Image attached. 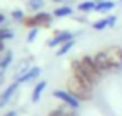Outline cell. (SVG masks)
I'll use <instances>...</instances> for the list:
<instances>
[{"label":"cell","instance_id":"obj_23","mask_svg":"<svg viewBox=\"0 0 122 116\" xmlns=\"http://www.w3.org/2000/svg\"><path fill=\"white\" fill-rule=\"evenodd\" d=\"M38 34H40V29H29V32H27V43H34Z\"/></svg>","mask_w":122,"mask_h":116},{"label":"cell","instance_id":"obj_32","mask_svg":"<svg viewBox=\"0 0 122 116\" xmlns=\"http://www.w3.org/2000/svg\"><path fill=\"white\" fill-rule=\"evenodd\" d=\"M0 57H2V54H0Z\"/></svg>","mask_w":122,"mask_h":116},{"label":"cell","instance_id":"obj_4","mask_svg":"<svg viewBox=\"0 0 122 116\" xmlns=\"http://www.w3.org/2000/svg\"><path fill=\"white\" fill-rule=\"evenodd\" d=\"M79 61H81V64H83V68L88 71V75H90V77L95 80L97 84L104 79V73L99 70V66H97L93 56H90V54H81V56H79Z\"/></svg>","mask_w":122,"mask_h":116},{"label":"cell","instance_id":"obj_30","mask_svg":"<svg viewBox=\"0 0 122 116\" xmlns=\"http://www.w3.org/2000/svg\"><path fill=\"white\" fill-rule=\"evenodd\" d=\"M118 59H120V64H122V46L118 48Z\"/></svg>","mask_w":122,"mask_h":116},{"label":"cell","instance_id":"obj_7","mask_svg":"<svg viewBox=\"0 0 122 116\" xmlns=\"http://www.w3.org/2000/svg\"><path fill=\"white\" fill-rule=\"evenodd\" d=\"M93 56V59H95L97 66H99V70L102 71L104 75L111 73V61H110V56H108L106 50H97L95 54H92Z\"/></svg>","mask_w":122,"mask_h":116},{"label":"cell","instance_id":"obj_17","mask_svg":"<svg viewBox=\"0 0 122 116\" xmlns=\"http://www.w3.org/2000/svg\"><path fill=\"white\" fill-rule=\"evenodd\" d=\"M30 61H32V57H29V59H23V61H20V64L16 66V70H15V79H18V77H22L25 71H29L30 70Z\"/></svg>","mask_w":122,"mask_h":116},{"label":"cell","instance_id":"obj_3","mask_svg":"<svg viewBox=\"0 0 122 116\" xmlns=\"http://www.w3.org/2000/svg\"><path fill=\"white\" fill-rule=\"evenodd\" d=\"M70 75H72V77H76V79L79 80L81 84H84L86 88H92V89H95L97 82L92 79L90 75H88V71L83 68V64H81L79 57H76V59L70 61Z\"/></svg>","mask_w":122,"mask_h":116},{"label":"cell","instance_id":"obj_31","mask_svg":"<svg viewBox=\"0 0 122 116\" xmlns=\"http://www.w3.org/2000/svg\"><path fill=\"white\" fill-rule=\"evenodd\" d=\"M118 2H120V4H122V0H118Z\"/></svg>","mask_w":122,"mask_h":116},{"label":"cell","instance_id":"obj_20","mask_svg":"<svg viewBox=\"0 0 122 116\" xmlns=\"http://www.w3.org/2000/svg\"><path fill=\"white\" fill-rule=\"evenodd\" d=\"M92 29H93V30H104V29H108V20H106V16L95 20V22H92Z\"/></svg>","mask_w":122,"mask_h":116},{"label":"cell","instance_id":"obj_21","mask_svg":"<svg viewBox=\"0 0 122 116\" xmlns=\"http://www.w3.org/2000/svg\"><path fill=\"white\" fill-rule=\"evenodd\" d=\"M15 37V32L7 27H0V41H7V39H13Z\"/></svg>","mask_w":122,"mask_h":116},{"label":"cell","instance_id":"obj_18","mask_svg":"<svg viewBox=\"0 0 122 116\" xmlns=\"http://www.w3.org/2000/svg\"><path fill=\"white\" fill-rule=\"evenodd\" d=\"M45 7V0H27V9L30 13H40Z\"/></svg>","mask_w":122,"mask_h":116},{"label":"cell","instance_id":"obj_11","mask_svg":"<svg viewBox=\"0 0 122 116\" xmlns=\"http://www.w3.org/2000/svg\"><path fill=\"white\" fill-rule=\"evenodd\" d=\"M117 7V2L115 0H95V11L93 13H99V14H110L113 9Z\"/></svg>","mask_w":122,"mask_h":116},{"label":"cell","instance_id":"obj_2","mask_svg":"<svg viewBox=\"0 0 122 116\" xmlns=\"http://www.w3.org/2000/svg\"><path fill=\"white\" fill-rule=\"evenodd\" d=\"M65 89L70 91V93H72L77 100H81V102H92L93 97H95L92 88H86L84 84H81L76 77H72V75L65 80Z\"/></svg>","mask_w":122,"mask_h":116},{"label":"cell","instance_id":"obj_19","mask_svg":"<svg viewBox=\"0 0 122 116\" xmlns=\"http://www.w3.org/2000/svg\"><path fill=\"white\" fill-rule=\"evenodd\" d=\"M47 116H68V105L59 104L57 107L50 109V111L47 112Z\"/></svg>","mask_w":122,"mask_h":116},{"label":"cell","instance_id":"obj_24","mask_svg":"<svg viewBox=\"0 0 122 116\" xmlns=\"http://www.w3.org/2000/svg\"><path fill=\"white\" fill-rule=\"evenodd\" d=\"M106 20H108V29H113V27L115 25H117V14H111V13H110V14H106Z\"/></svg>","mask_w":122,"mask_h":116},{"label":"cell","instance_id":"obj_29","mask_svg":"<svg viewBox=\"0 0 122 116\" xmlns=\"http://www.w3.org/2000/svg\"><path fill=\"white\" fill-rule=\"evenodd\" d=\"M54 4H57V5H61V4H66V2H68V0H52Z\"/></svg>","mask_w":122,"mask_h":116},{"label":"cell","instance_id":"obj_8","mask_svg":"<svg viewBox=\"0 0 122 116\" xmlns=\"http://www.w3.org/2000/svg\"><path fill=\"white\" fill-rule=\"evenodd\" d=\"M118 45H111V46H106V52L110 56V61H111V73L113 75H118L122 73V64H120V59H118Z\"/></svg>","mask_w":122,"mask_h":116},{"label":"cell","instance_id":"obj_1","mask_svg":"<svg viewBox=\"0 0 122 116\" xmlns=\"http://www.w3.org/2000/svg\"><path fill=\"white\" fill-rule=\"evenodd\" d=\"M54 22V14L47 11H40V13H32L27 14L22 20V25L25 29H50Z\"/></svg>","mask_w":122,"mask_h":116},{"label":"cell","instance_id":"obj_25","mask_svg":"<svg viewBox=\"0 0 122 116\" xmlns=\"http://www.w3.org/2000/svg\"><path fill=\"white\" fill-rule=\"evenodd\" d=\"M76 22L77 23H86L88 18H86V14H81V16H77V18H76Z\"/></svg>","mask_w":122,"mask_h":116},{"label":"cell","instance_id":"obj_6","mask_svg":"<svg viewBox=\"0 0 122 116\" xmlns=\"http://www.w3.org/2000/svg\"><path fill=\"white\" fill-rule=\"evenodd\" d=\"M52 97L56 98V100H59L61 104H65V105H68V107H72V109H79L81 104H83V102L77 100V98L74 97L70 91H66V89H54V91H52Z\"/></svg>","mask_w":122,"mask_h":116},{"label":"cell","instance_id":"obj_10","mask_svg":"<svg viewBox=\"0 0 122 116\" xmlns=\"http://www.w3.org/2000/svg\"><path fill=\"white\" fill-rule=\"evenodd\" d=\"M40 77H41V68H40V66H30L29 71H25L22 77H18V79H15V80L18 84H29V82L38 80Z\"/></svg>","mask_w":122,"mask_h":116},{"label":"cell","instance_id":"obj_15","mask_svg":"<svg viewBox=\"0 0 122 116\" xmlns=\"http://www.w3.org/2000/svg\"><path fill=\"white\" fill-rule=\"evenodd\" d=\"M77 11L81 14H90L95 11V0H81L77 4Z\"/></svg>","mask_w":122,"mask_h":116},{"label":"cell","instance_id":"obj_16","mask_svg":"<svg viewBox=\"0 0 122 116\" xmlns=\"http://www.w3.org/2000/svg\"><path fill=\"white\" fill-rule=\"evenodd\" d=\"M74 46H76V39H70V41L63 43L61 46H57V48H56V57H65V56H68V54L72 52Z\"/></svg>","mask_w":122,"mask_h":116},{"label":"cell","instance_id":"obj_27","mask_svg":"<svg viewBox=\"0 0 122 116\" xmlns=\"http://www.w3.org/2000/svg\"><path fill=\"white\" fill-rule=\"evenodd\" d=\"M4 116H18V112H16V111H7Z\"/></svg>","mask_w":122,"mask_h":116},{"label":"cell","instance_id":"obj_14","mask_svg":"<svg viewBox=\"0 0 122 116\" xmlns=\"http://www.w3.org/2000/svg\"><path fill=\"white\" fill-rule=\"evenodd\" d=\"M45 89H47V80H43V79L38 80L34 89H32V93H30V102H32V104H38V102L41 100V95H43Z\"/></svg>","mask_w":122,"mask_h":116},{"label":"cell","instance_id":"obj_22","mask_svg":"<svg viewBox=\"0 0 122 116\" xmlns=\"http://www.w3.org/2000/svg\"><path fill=\"white\" fill-rule=\"evenodd\" d=\"M25 16H27V14L22 11V9H13V11H11V18L15 20V22H20V23H22V20L25 18Z\"/></svg>","mask_w":122,"mask_h":116},{"label":"cell","instance_id":"obj_26","mask_svg":"<svg viewBox=\"0 0 122 116\" xmlns=\"http://www.w3.org/2000/svg\"><path fill=\"white\" fill-rule=\"evenodd\" d=\"M4 22H5V14L0 13V27H4Z\"/></svg>","mask_w":122,"mask_h":116},{"label":"cell","instance_id":"obj_12","mask_svg":"<svg viewBox=\"0 0 122 116\" xmlns=\"http://www.w3.org/2000/svg\"><path fill=\"white\" fill-rule=\"evenodd\" d=\"M13 59H15V56H13L11 50H5V52L2 54V57H0V79L5 75V71H7L9 66L13 64Z\"/></svg>","mask_w":122,"mask_h":116},{"label":"cell","instance_id":"obj_28","mask_svg":"<svg viewBox=\"0 0 122 116\" xmlns=\"http://www.w3.org/2000/svg\"><path fill=\"white\" fill-rule=\"evenodd\" d=\"M4 52H5V43L0 41V54H4Z\"/></svg>","mask_w":122,"mask_h":116},{"label":"cell","instance_id":"obj_13","mask_svg":"<svg viewBox=\"0 0 122 116\" xmlns=\"http://www.w3.org/2000/svg\"><path fill=\"white\" fill-rule=\"evenodd\" d=\"M52 14L54 18H70V16H74V7L68 4H61L57 7H54Z\"/></svg>","mask_w":122,"mask_h":116},{"label":"cell","instance_id":"obj_9","mask_svg":"<svg viewBox=\"0 0 122 116\" xmlns=\"http://www.w3.org/2000/svg\"><path fill=\"white\" fill-rule=\"evenodd\" d=\"M18 88H20V84L16 82V80H13V82L9 84L7 88H5V89L2 91V93H0V109H2V107H5V105L9 104V100H11V98L16 95Z\"/></svg>","mask_w":122,"mask_h":116},{"label":"cell","instance_id":"obj_5","mask_svg":"<svg viewBox=\"0 0 122 116\" xmlns=\"http://www.w3.org/2000/svg\"><path fill=\"white\" fill-rule=\"evenodd\" d=\"M76 36H79V32H72V30H66V29L54 30L52 37L47 39V46H49V48H57V46H61L63 43L70 41V39H76Z\"/></svg>","mask_w":122,"mask_h":116}]
</instances>
